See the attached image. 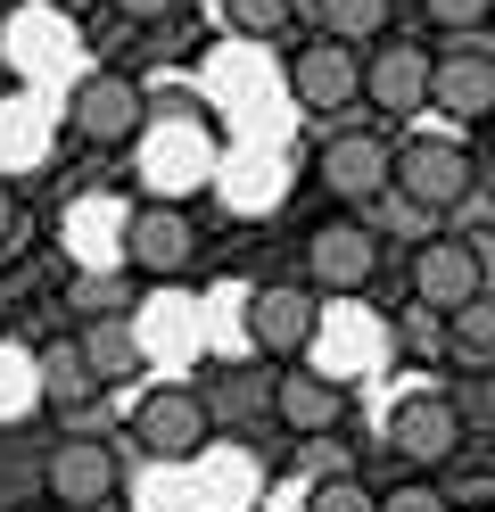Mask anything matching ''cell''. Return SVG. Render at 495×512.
Masks as SVG:
<instances>
[{"label":"cell","mask_w":495,"mask_h":512,"mask_svg":"<svg viewBox=\"0 0 495 512\" xmlns=\"http://www.w3.org/2000/svg\"><path fill=\"white\" fill-rule=\"evenodd\" d=\"M141 182L157 190L165 207H182L190 190H207L215 182V141H207V124L198 116H165L141 133Z\"/></svg>","instance_id":"6da1fadb"},{"label":"cell","mask_w":495,"mask_h":512,"mask_svg":"<svg viewBox=\"0 0 495 512\" xmlns=\"http://www.w3.org/2000/svg\"><path fill=\"white\" fill-rule=\"evenodd\" d=\"M0 50H9V67L25 75V83H66L83 67V34H75V17L66 9H50V0H33V9H17L9 17V34H0Z\"/></svg>","instance_id":"7a4b0ae2"},{"label":"cell","mask_w":495,"mask_h":512,"mask_svg":"<svg viewBox=\"0 0 495 512\" xmlns=\"http://www.w3.org/2000/svg\"><path fill=\"white\" fill-rule=\"evenodd\" d=\"M388 190L421 215H446L462 207V190H471V149L462 141H405L388 149Z\"/></svg>","instance_id":"3957f363"},{"label":"cell","mask_w":495,"mask_h":512,"mask_svg":"<svg viewBox=\"0 0 495 512\" xmlns=\"http://www.w3.org/2000/svg\"><path fill=\"white\" fill-rule=\"evenodd\" d=\"M207 430H215V413H207L198 389H149L141 413H132V438H141L157 463H190L198 446H207Z\"/></svg>","instance_id":"277c9868"},{"label":"cell","mask_w":495,"mask_h":512,"mask_svg":"<svg viewBox=\"0 0 495 512\" xmlns=\"http://www.w3.org/2000/svg\"><path fill=\"white\" fill-rule=\"evenodd\" d=\"M314 323H322V306H314L306 281H264V290L248 298V339L264 347V356H281V364L314 347Z\"/></svg>","instance_id":"5b68a950"},{"label":"cell","mask_w":495,"mask_h":512,"mask_svg":"<svg viewBox=\"0 0 495 512\" xmlns=\"http://www.w3.org/2000/svg\"><path fill=\"white\" fill-rule=\"evenodd\" d=\"M190 256H198V232H190V215L182 207H141L124 223V265H141L149 281H182L190 273Z\"/></svg>","instance_id":"8992f818"},{"label":"cell","mask_w":495,"mask_h":512,"mask_svg":"<svg viewBox=\"0 0 495 512\" xmlns=\"http://www.w3.org/2000/svg\"><path fill=\"white\" fill-rule=\"evenodd\" d=\"M75 133L83 141H99V149H116V141H132L141 133V116H149V100H141V83L132 75H83L75 83Z\"/></svg>","instance_id":"52a82bcc"},{"label":"cell","mask_w":495,"mask_h":512,"mask_svg":"<svg viewBox=\"0 0 495 512\" xmlns=\"http://www.w3.org/2000/svg\"><path fill=\"white\" fill-rule=\"evenodd\" d=\"M289 91H297V108H314V116H339L355 91H363V67H355V50L347 42H330L314 34L306 50L289 58Z\"/></svg>","instance_id":"ba28073f"},{"label":"cell","mask_w":495,"mask_h":512,"mask_svg":"<svg viewBox=\"0 0 495 512\" xmlns=\"http://www.w3.org/2000/svg\"><path fill=\"white\" fill-rule=\"evenodd\" d=\"M306 265H314V290L355 298L363 281L380 273V232H363V223H322V232L306 240Z\"/></svg>","instance_id":"9c48e42d"},{"label":"cell","mask_w":495,"mask_h":512,"mask_svg":"<svg viewBox=\"0 0 495 512\" xmlns=\"http://www.w3.org/2000/svg\"><path fill=\"white\" fill-rule=\"evenodd\" d=\"M388 446H396L405 463H446L454 446H462V413H454L438 389H413L405 405L388 413Z\"/></svg>","instance_id":"30bf717a"},{"label":"cell","mask_w":495,"mask_h":512,"mask_svg":"<svg viewBox=\"0 0 495 512\" xmlns=\"http://www.w3.org/2000/svg\"><path fill=\"white\" fill-rule=\"evenodd\" d=\"M50 496H58L66 512L108 504V496H116V446H108V438H66V446H50Z\"/></svg>","instance_id":"8fae6325"},{"label":"cell","mask_w":495,"mask_h":512,"mask_svg":"<svg viewBox=\"0 0 495 512\" xmlns=\"http://www.w3.org/2000/svg\"><path fill=\"white\" fill-rule=\"evenodd\" d=\"M413 298L429 314H462L479 298V265H471V240H429L413 248Z\"/></svg>","instance_id":"7c38bea8"},{"label":"cell","mask_w":495,"mask_h":512,"mask_svg":"<svg viewBox=\"0 0 495 512\" xmlns=\"http://www.w3.org/2000/svg\"><path fill=\"white\" fill-rule=\"evenodd\" d=\"M314 356H322V380H347L355 364L388 356V323H372V314L339 306V314H322V323H314Z\"/></svg>","instance_id":"4fadbf2b"},{"label":"cell","mask_w":495,"mask_h":512,"mask_svg":"<svg viewBox=\"0 0 495 512\" xmlns=\"http://www.w3.org/2000/svg\"><path fill=\"white\" fill-rule=\"evenodd\" d=\"M273 413H281V430H297V438H330L339 413H347V389L322 380V372H289V380H273Z\"/></svg>","instance_id":"5bb4252c"},{"label":"cell","mask_w":495,"mask_h":512,"mask_svg":"<svg viewBox=\"0 0 495 512\" xmlns=\"http://www.w3.org/2000/svg\"><path fill=\"white\" fill-rule=\"evenodd\" d=\"M363 100H372L380 116H413L429 100V58L405 50V42H380V58L363 67Z\"/></svg>","instance_id":"9a60e30c"},{"label":"cell","mask_w":495,"mask_h":512,"mask_svg":"<svg viewBox=\"0 0 495 512\" xmlns=\"http://www.w3.org/2000/svg\"><path fill=\"white\" fill-rule=\"evenodd\" d=\"M322 182L339 190V199H380L388 190V149L372 133H339L322 149Z\"/></svg>","instance_id":"2e32d148"},{"label":"cell","mask_w":495,"mask_h":512,"mask_svg":"<svg viewBox=\"0 0 495 512\" xmlns=\"http://www.w3.org/2000/svg\"><path fill=\"white\" fill-rule=\"evenodd\" d=\"M124 207L116 199H83L75 215H66V240H75V265L83 273H116L124 265Z\"/></svg>","instance_id":"e0dca14e"},{"label":"cell","mask_w":495,"mask_h":512,"mask_svg":"<svg viewBox=\"0 0 495 512\" xmlns=\"http://www.w3.org/2000/svg\"><path fill=\"white\" fill-rule=\"evenodd\" d=\"M215 190L240 215H264V207L281 199V157L273 149H231V157H215Z\"/></svg>","instance_id":"ac0fdd59"},{"label":"cell","mask_w":495,"mask_h":512,"mask_svg":"<svg viewBox=\"0 0 495 512\" xmlns=\"http://www.w3.org/2000/svg\"><path fill=\"white\" fill-rule=\"evenodd\" d=\"M429 100H438L446 116H487L495 108V58L462 50V58H446V67H429Z\"/></svg>","instance_id":"d6986e66"},{"label":"cell","mask_w":495,"mask_h":512,"mask_svg":"<svg viewBox=\"0 0 495 512\" xmlns=\"http://www.w3.org/2000/svg\"><path fill=\"white\" fill-rule=\"evenodd\" d=\"M215 91L231 108H264L281 91V75H273V58H264L256 42H231V50H215Z\"/></svg>","instance_id":"ffe728a7"},{"label":"cell","mask_w":495,"mask_h":512,"mask_svg":"<svg viewBox=\"0 0 495 512\" xmlns=\"http://www.w3.org/2000/svg\"><path fill=\"white\" fill-rule=\"evenodd\" d=\"M33 380H42V397H50V405H66V413L91 405V389H99V372L83 364V339H50L42 356H33Z\"/></svg>","instance_id":"44dd1931"},{"label":"cell","mask_w":495,"mask_h":512,"mask_svg":"<svg viewBox=\"0 0 495 512\" xmlns=\"http://www.w3.org/2000/svg\"><path fill=\"white\" fill-rule=\"evenodd\" d=\"M50 100H0V166H33L50 157Z\"/></svg>","instance_id":"7402d4cb"},{"label":"cell","mask_w":495,"mask_h":512,"mask_svg":"<svg viewBox=\"0 0 495 512\" xmlns=\"http://www.w3.org/2000/svg\"><path fill=\"white\" fill-rule=\"evenodd\" d=\"M83 364H91L99 380H124V372H141V339H132V323L99 314V323L83 331Z\"/></svg>","instance_id":"603a6c76"},{"label":"cell","mask_w":495,"mask_h":512,"mask_svg":"<svg viewBox=\"0 0 495 512\" xmlns=\"http://www.w3.org/2000/svg\"><path fill=\"white\" fill-rule=\"evenodd\" d=\"M190 298H157L149 314H141V331H132V339H141V356H190V339H198V323H190Z\"/></svg>","instance_id":"cb8c5ba5"},{"label":"cell","mask_w":495,"mask_h":512,"mask_svg":"<svg viewBox=\"0 0 495 512\" xmlns=\"http://www.w3.org/2000/svg\"><path fill=\"white\" fill-rule=\"evenodd\" d=\"M314 25H322L330 42H380L388 0H314Z\"/></svg>","instance_id":"d4e9b609"},{"label":"cell","mask_w":495,"mask_h":512,"mask_svg":"<svg viewBox=\"0 0 495 512\" xmlns=\"http://www.w3.org/2000/svg\"><path fill=\"white\" fill-rule=\"evenodd\" d=\"M446 339H454V356H462V364H487V356H495V298L479 290L462 314H446Z\"/></svg>","instance_id":"484cf974"},{"label":"cell","mask_w":495,"mask_h":512,"mask_svg":"<svg viewBox=\"0 0 495 512\" xmlns=\"http://www.w3.org/2000/svg\"><path fill=\"white\" fill-rule=\"evenodd\" d=\"M25 405H42V380H33V356H17V347H0V422Z\"/></svg>","instance_id":"4316f807"},{"label":"cell","mask_w":495,"mask_h":512,"mask_svg":"<svg viewBox=\"0 0 495 512\" xmlns=\"http://www.w3.org/2000/svg\"><path fill=\"white\" fill-rule=\"evenodd\" d=\"M223 17H231V34H240V42H264V34H281V25H289V0H223Z\"/></svg>","instance_id":"83f0119b"},{"label":"cell","mask_w":495,"mask_h":512,"mask_svg":"<svg viewBox=\"0 0 495 512\" xmlns=\"http://www.w3.org/2000/svg\"><path fill=\"white\" fill-rule=\"evenodd\" d=\"M306 512H380V496L339 471V479H314V488H306Z\"/></svg>","instance_id":"f1b7e54d"},{"label":"cell","mask_w":495,"mask_h":512,"mask_svg":"<svg viewBox=\"0 0 495 512\" xmlns=\"http://www.w3.org/2000/svg\"><path fill=\"white\" fill-rule=\"evenodd\" d=\"M421 9L438 17L446 34H471V25H487V17H495V0H421Z\"/></svg>","instance_id":"f546056e"},{"label":"cell","mask_w":495,"mask_h":512,"mask_svg":"<svg viewBox=\"0 0 495 512\" xmlns=\"http://www.w3.org/2000/svg\"><path fill=\"white\" fill-rule=\"evenodd\" d=\"M380 512H446V496L429 488V479H405V488H388V496H380Z\"/></svg>","instance_id":"4dcf8cb0"},{"label":"cell","mask_w":495,"mask_h":512,"mask_svg":"<svg viewBox=\"0 0 495 512\" xmlns=\"http://www.w3.org/2000/svg\"><path fill=\"white\" fill-rule=\"evenodd\" d=\"M471 265H479V290L495 298V232H479V240H471Z\"/></svg>","instance_id":"1f68e13d"},{"label":"cell","mask_w":495,"mask_h":512,"mask_svg":"<svg viewBox=\"0 0 495 512\" xmlns=\"http://www.w3.org/2000/svg\"><path fill=\"white\" fill-rule=\"evenodd\" d=\"M116 9H124V17H141V25H149V17H165V9H174V0H116Z\"/></svg>","instance_id":"d6a6232c"},{"label":"cell","mask_w":495,"mask_h":512,"mask_svg":"<svg viewBox=\"0 0 495 512\" xmlns=\"http://www.w3.org/2000/svg\"><path fill=\"white\" fill-rule=\"evenodd\" d=\"M9 223H17V199H9V182H0V240H9Z\"/></svg>","instance_id":"836d02e7"},{"label":"cell","mask_w":495,"mask_h":512,"mask_svg":"<svg viewBox=\"0 0 495 512\" xmlns=\"http://www.w3.org/2000/svg\"><path fill=\"white\" fill-rule=\"evenodd\" d=\"M50 9H66V17H83V9H91V0H50Z\"/></svg>","instance_id":"e575fe53"},{"label":"cell","mask_w":495,"mask_h":512,"mask_svg":"<svg viewBox=\"0 0 495 512\" xmlns=\"http://www.w3.org/2000/svg\"><path fill=\"white\" fill-rule=\"evenodd\" d=\"M33 512H50V504H33Z\"/></svg>","instance_id":"d590c367"}]
</instances>
